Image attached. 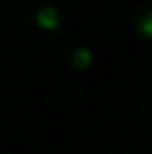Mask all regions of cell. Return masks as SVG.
Segmentation results:
<instances>
[{
  "instance_id": "1",
  "label": "cell",
  "mask_w": 152,
  "mask_h": 154,
  "mask_svg": "<svg viewBox=\"0 0 152 154\" xmlns=\"http://www.w3.org/2000/svg\"><path fill=\"white\" fill-rule=\"evenodd\" d=\"M36 21L42 29H56L58 27V11L54 6H44L38 11Z\"/></svg>"
},
{
  "instance_id": "2",
  "label": "cell",
  "mask_w": 152,
  "mask_h": 154,
  "mask_svg": "<svg viewBox=\"0 0 152 154\" xmlns=\"http://www.w3.org/2000/svg\"><path fill=\"white\" fill-rule=\"evenodd\" d=\"M73 65L77 69H88L92 65V52L88 48H77L73 52Z\"/></svg>"
},
{
  "instance_id": "3",
  "label": "cell",
  "mask_w": 152,
  "mask_h": 154,
  "mask_svg": "<svg viewBox=\"0 0 152 154\" xmlns=\"http://www.w3.org/2000/svg\"><path fill=\"white\" fill-rule=\"evenodd\" d=\"M138 29L144 38H150L152 40V13H146L140 21H138Z\"/></svg>"
}]
</instances>
